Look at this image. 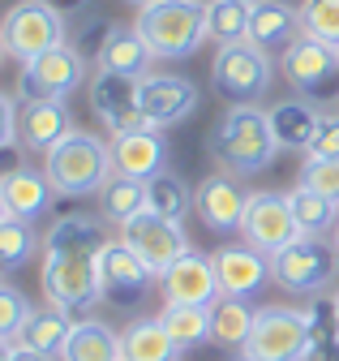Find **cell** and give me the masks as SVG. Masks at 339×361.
Masks as SVG:
<instances>
[{"instance_id":"1","label":"cell","mask_w":339,"mask_h":361,"mask_svg":"<svg viewBox=\"0 0 339 361\" xmlns=\"http://www.w3.org/2000/svg\"><path fill=\"white\" fill-rule=\"evenodd\" d=\"M206 151L210 159H215L224 172L232 176H253V172H262L275 164L279 155V142H275V133H271V116L262 108H253V104H232L215 129H210V138H206Z\"/></svg>"},{"instance_id":"2","label":"cell","mask_w":339,"mask_h":361,"mask_svg":"<svg viewBox=\"0 0 339 361\" xmlns=\"http://www.w3.org/2000/svg\"><path fill=\"white\" fill-rule=\"evenodd\" d=\"M44 172L52 176L60 198H91L116 172L112 168V142H103L99 133H87V129H69L44 155Z\"/></svg>"},{"instance_id":"3","label":"cell","mask_w":339,"mask_h":361,"mask_svg":"<svg viewBox=\"0 0 339 361\" xmlns=\"http://www.w3.org/2000/svg\"><path fill=\"white\" fill-rule=\"evenodd\" d=\"M146 39L155 61H185L193 56L206 35V0H155L134 22Z\"/></svg>"},{"instance_id":"4","label":"cell","mask_w":339,"mask_h":361,"mask_svg":"<svg viewBox=\"0 0 339 361\" xmlns=\"http://www.w3.org/2000/svg\"><path fill=\"white\" fill-rule=\"evenodd\" d=\"M279 73L296 90V99H309L322 112H331L339 104V48H331V43L301 35L279 56Z\"/></svg>"},{"instance_id":"5","label":"cell","mask_w":339,"mask_h":361,"mask_svg":"<svg viewBox=\"0 0 339 361\" xmlns=\"http://www.w3.org/2000/svg\"><path fill=\"white\" fill-rule=\"evenodd\" d=\"M39 276H44L48 301L60 305L65 314H91L103 301L95 250H44Z\"/></svg>"},{"instance_id":"6","label":"cell","mask_w":339,"mask_h":361,"mask_svg":"<svg viewBox=\"0 0 339 361\" xmlns=\"http://www.w3.org/2000/svg\"><path fill=\"white\" fill-rule=\"evenodd\" d=\"M210 82H215V90L228 104H258V99L271 95L275 61L253 39L224 43V48L215 52V65H210Z\"/></svg>"},{"instance_id":"7","label":"cell","mask_w":339,"mask_h":361,"mask_svg":"<svg viewBox=\"0 0 339 361\" xmlns=\"http://www.w3.org/2000/svg\"><path fill=\"white\" fill-rule=\"evenodd\" d=\"M339 276V254L322 237H296L279 254H271V280L296 297H318Z\"/></svg>"},{"instance_id":"8","label":"cell","mask_w":339,"mask_h":361,"mask_svg":"<svg viewBox=\"0 0 339 361\" xmlns=\"http://www.w3.org/2000/svg\"><path fill=\"white\" fill-rule=\"evenodd\" d=\"M0 39H5V52L26 65L34 56L60 48V43H69V26H65V13L48 5V0H22L0 22Z\"/></svg>"},{"instance_id":"9","label":"cell","mask_w":339,"mask_h":361,"mask_svg":"<svg viewBox=\"0 0 339 361\" xmlns=\"http://www.w3.org/2000/svg\"><path fill=\"white\" fill-rule=\"evenodd\" d=\"M91 65L82 56L77 43H60V48L44 52L22 65L18 73V104H34V99H69L73 90L87 82Z\"/></svg>"},{"instance_id":"10","label":"cell","mask_w":339,"mask_h":361,"mask_svg":"<svg viewBox=\"0 0 339 361\" xmlns=\"http://www.w3.org/2000/svg\"><path fill=\"white\" fill-rule=\"evenodd\" d=\"M314 340V319L309 310H292V305H267L258 310V323L245 344V353L262 357V361H305Z\"/></svg>"},{"instance_id":"11","label":"cell","mask_w":339,"mask_h":361,"mask_svg":"<svg viewBox=\"0 0 339 361\" xmlns=\"http://www.w3.org/2000/svg\"><path fill=\"white\" fill-rule=\"evenodd\" d=\"M120 241L129 245L155 276H163L172 262H181L189 254V237L181 228V219H163L155 211H138L134 219L120 224Z\"/></svg>"},{"instance_id":"12","label":"cell","mask_w":339,"mask_h":361,"mask_svg":"<svg viewBox=\"0 0 339 361\" xmlns=\"http://www.w3.org/2000/svg\"><path fill=\"white\" fill-rule=\"evenodd\" d=\"M95 267H99V288H103V301H108V305L134 310V305L146 301L155 271H151L129 245H124V241H108V245L95 254Z\"/></svg>"},{"instance_id":"13","label":"cell","mask_w":339,"mask_h":361,"mask_svg":"<svg viewBox=\"0 0 339 361\" xmlns=\"http://www.w3.org/2000/svg\"><path fill=\"white\" fill-rule=\"evenodd\" d=\"M241 237H245L253 250H262V254H279L283 245H292L296 237H301V228H296V215H292V207H288V194H275V190L249 194Z\"/></svg>"},{"instance_id":"14","label":"cell","mask_w":339,"mask_h":361,"mask_svg":"<svg viewBox=\"0 0 339 361\" xmlns=\"http://www.w3.org/2000/svg\"><path fill=\"white\" fill-rule=\"evenodd\" d=\"M91 108L112 133L142 129L146 125V116H142V78L95 69L91 73Z\"/></svg>"},{"instance_id":"15","label":"cell","mask_w":339,"mask_h":361,"mask_svg":"<svg viewBox=\"0 0 339 361\" xmlns=\"http://www.w3.org/2000/svg\"><path fill=\"white\" fill-rule=\"evenodd\" d=\"M245 207H249V194H245V185H241L232 172L202 176V185L193 190V211H198V219L206 224V233H215V237L241 233Z\"/></svg>"},{"instance_id":"16","label":"cell","mask_w":339,"mask_h":361,"mask_svg":"<svg viewBox=\"0 0 339 361\" xmlns=\"http://www.w3.org/2000/svg\"><path fill=\"white\" fill-rule=\"evenodd\" d=\"M198 104H202V90L181 73H146L142 78V116L155 129H172V125L189 121Z\"/></svg>"},{"instance_id":"17","label":"cell","mask_w":339,"mask_h":361,"mask_svg":"<svg viewBox=\"0 0 339 361\" xmlns=\"http://www.w3.org/2000/svg\"><path fill=\"white\" fill-rule=\"evenodd\" d=\"M159 288H163V301L167 305H215L224 297L215 258H206L198 250H189L181 262L167 267L163 276H159Z\"/></svg>"},{"instance_id":"18","label":"cell","mask_w":339,"mask_h":361,"mask_svg":"<svg viewBox=\"0 0 339 361\" xmlns=\"http://www.w3.org/2000/svg\"><path fill=\"white\" fill-rule=\"evenodd\" d=\"M112 168L120 176H138V180H151L155 172H163L167 168V138H163V129L142 125V129L112 133Z\"/></svg>"},{"instance_id":"19","label":"cell","mask_w":339,"mask_h":361,"mask_svg":"<svg viewBox=\"0 0 339 361\" xmlns=\"http://www.w3.org/2000/svg\"><path fill=\"white\" fill-rule=\"evenodd\" d=\"M0 194L9 202V215H22L30 224H39L52 211L56 185L44 168H30V164H13L9 172H0Z\"/></svg>"},{"instance_id":"20","label":"cell","mask_w":339,"mask_h":361,"mask_svg":"<svg viewBox=\"0 0 339 361\" xmlns=\"http://www.w3.org/2000/svg\"><path fill=\"white\" fill-rule=\"evenodd\" d=\"M215 271H219V288L224 297H253L262 284H271V254L245 245H224L215 250Z\"/></svg>"},{"instance_id":"21","label":"cell","mask_w":339,"mask_h":361,"mask_svg":"<svg viewBox=\"0 0 339 361\" xmlns=\"http://www.w3.org/2000/svg\"><path fill=\"white\" fill-rule=\"evenodd\" d=\"M301 5H288V0H253L249 9V39L258 43L262 52L283 56L296 39H301Z\"/></svg>"},{"instance_id":"22","label":"cell","mask_w":339,"mask_h":361,"mask_svg":"<svg viewBox=\"0 0 339 361\" xmlns=\"http://www.w3.org/2000/svg\"><path fill=\"white\" fill-rule=\"evenodd\" d=\"M69 129H73V116L65 99H34V104H22L18 112V138L26 151H39V155H48Z\"/></svg>"},{"instance_id":"23","label":"cell","mask_w":339,"mask_h":361,"mask_svg":"<svg viewBox=\"0 0 339 361\" xmlns=\"http://www.w3.org/2000/svg\"><path fill=\"white\" fill-rule=\"evenodd\" d=\"M151 48L138 26H103L99 35V52H95V69H108V73H129V78H146V65H151Z\"/></svg>"},{"instance_id":"24","label":"cell","mask_w":339,"mask_h":361,"mask_svg":"<svg viewBox=\"0 0 339 361\" xmlns=\"http://www.w3.org/2000/svg\"><path fill=\"white\" fill-rule=\"evenodd\" d=\"M267 116H271V133H275L279 151H305L309 138H314V129H318L322 108H314L309 99H283Z\"/></svg>"},{"instance_id":"25","label":"cell","mask_w":339,"mask_h":361,"mask_svg":"<svg viewBox=\"0 0 339 361\" xmlns=\"http://www.w3.org/2000/svg\"><path fill=\"white\" fill-rule=\"evenodd\" d=\"M177 340L167 336L163 319H134L120 331V361H177Z\"/></svg>"},{"instance_id":"26","label":"cell","mask_w":339,"mask_h":361,"mask_svg":"<svg viewBox=\"0 0 339 361\" xmlns=\"http://www.w3.org/2000/svg\"><path fill=\"white\" fill-rule=\"evenodd\" d=\"M60 361H120V331H112L99 319H82L73 323Z\"/></svg>"},{"instance_id":"27","label":"cell","mask_w":339,"mask_h":361,"mask_svg":"<svg viewBox=\"0 0 339 361\" xmlns=\"http://www.w3.org/2000/svg\"><path fill=\"white\" fill-rule=\"evenodd\" d=\"M69 331H73V314H65L60 305H44V310H34L26 319V327L18 331L13 344L34 348V353H48V357H60Z\"/></svg>"},{"instance_id":"28","label":"cell","mask_w":339,"mask_h":361,"mask_svg":"<svg viewBox=\"0 0 339 361\" xmlns=\"http://www.w3.org/2000/svg\"><path fill=\"white\" fill-rule=\"evenodd\" d=\"M253 323H258V310L245 297H219L210 305V340L224 348H245L253 336Z\"/></svg>"},{"instance_id":"29","label":"cell","mask_w":339,"mask_h":361,"mask_svg":"<svg viewBox=\"0 0 339 361\" xmlns=\"http://www.w3.org/2000/svg\"><path fill=\"white\" fill-rule=\"evenodd\" d=\"M288 207L296 215L301 237H326V233H335V224H339V202H331L326 194H318L309 185L288 190Z\"/></svg>"},{"instance_id":"30","label":"cell","mask_w":339,"mask_h":361,"mask_svg":"<svg viewBox=\"0 0 339 361\" xmlns=\"http://www.w3.org/2000/svg\"><path fill=\"white\" fill-rule=\"evenodd\" d=\"M138 211H146V180L112 172L108 185L99 190V215L108 224H124V219H134Z\"/></svg>"},{"instance_id":"31","label":"cell","mask_w":339,"mask_h":361,"mask_svg":"<svg viewBox=\"0 0 339 361\" xmlns=\"http://www.w3.org/2000/svg\"><path fill=\"white\" fill-rule=\"evenodd\" d=\"M34 254H44L34 224L22 215L0 219V271H22L26 262H34Z\"/></svg>"},{"instance_id":"32","label":"cell","mask_w":339,"mask_h":361,"mask_svg":"<svg viewBox=\"0 0 339 361\" xmlns=\"http://www.w3.org/2000/svg\"><path fill=\"white\" fill-rule=\"evenodd\" d=\"M146 211H155L163 219H185L193 211V190L172 168H163V172H155L146 180Z\"/></svg>"},{"instance_id":"33","label":"cell","mask_w":339,"mask_h":361,"mask_svg":"<svg viewBox=\"0 0 339 361\" xmlns=\"http://www.w3.org/2000/svg\"><path fill=\"white\" fill-rule=\"evenodd\" d=\"M163 327L177 340V348H198L210 340V305H163Z\"/></svg>"},{"instance_id":"34","label":"cell","mask_w":339,"mask_h":361,"mask_svg":"<svg viewBox=\"0 0 339 361\" xmlns=\"http://www.w3.org/2000/svg\"><path fill=\"white\" fill-rule=\"evenodd\" d=\"M249 9H253V0H210L206 5V35L219 48L249 39Z\"/></svg>"},{"instance_id":"35","label":"cell","mask_w":339,"mask_h":361,"mask_svg":"<svg viewBox=\"0 0 339 361\" xmlns=\"http://www.w3.org/2000/svg\"><path fill=\"white\" fill-rule=\"evenodd\" d=\"M309 319H314V340H309L305 361H339V310H335V301H314Z\"/></svg>"},{"instance_id":"36","label":"cell","mask_w":339,"mask_h":361,"mask_svg":"<svg viewBox=\"0 0 339 361\" xmlns=\"http://www.w3.org/2000/svg\"><path fill=\"white\" fill-rule=\"evenodd\" d=\"M301 30L339 48V0H301Z\"/></svg>"},{"instance_id":"37","label":"cell","mask_w":339,"mask_h":361,"mask_svg":"<svg viewBox=\"0 0 339 361\" xmlns=\"http://www.w3.org/2000/svg\"><path fill=\"white\" fill-rule=\"evenodd\" d=\"M30 314H34L30 297L22 288H13V284L0 280V340H18V331L26 327Z\"/></svg>"},{"instance_id":"38","label":"cell","mask_w":339,"mask_h":361,"mask_svg":"<svg viewBox=\"0 0 339 361\" xmlns=\"http://www.w3.org/2000/svg\"><path fill=\"white\" fill-rule=\"evenodd\" d=\"M301 185H309V190L326 194L331 202H339V159H305Z\"/></svg>"},{"instance_id":"39","label":"cell","mask_w":339,"mask_h":361,"mask_svg":"<svg viewBox=\"0 0 339 361\" xmlns=\"http://www.w3.org/2000/svg\"><path fill=\"white\" fill-rule=\"evenodd\" d=\"M305 159H339V112H322L305 147Z\"/></svg>"},{"instance_id":"40","label":"cell","mask_w":339,"mask_h":361,"mask_svg":"<svg viewBox=\"0 0 339 361\" xmlns=\"http://www.w3.org/2000/svg\"><path fill=\"white\" fill-rule=\"evenodd\" d=\"M18 112H22V104L0 90V151L18 147Z\"/></svg>"},{"instance_id":"41","label":"cell","mask_w":339,"mask_h":361,"mask_svg":"<svg viewBox=\"0 0 339 361\" xmlns=\"http://www.w3.org/2000/svg\"><path fill=\"white\" fill-rule=\"evenodd\" d=\"M9 361H56V357H48V353H34V348H22V344H13V357Z\"/></svg>"},{"instance_id":"42","label":"cell","mask_w":339,"mask_h":361,"mask_svg":"<svg viewBox=\"0 0 339 361\" xmlns=\"http://www.w3.org/2000/svg\"><path fill=\"white\" fill-rule=\"evenodd\" d=\"M48 5H56V9L65 13V9H77V5H87V0H48Z\"/></svg>"},{"instance_id":"43","label":"cell","mask_w":339,"mask_h":361,"mask_svg":"<svg viewBox=\"0 0 339 361\" xmlns=\"http://www.w3.org/2000/svg\"><path fill=\"white\" fill-rule=\"evenodd\" d=\"M13 357V340H0V361H9Z\"/></svg>"},{"instance_id":"44","label":"cell","mask_w":339,"mask_h":361,"mask_svg":"<svg viewBox=\"0 0 339 361\" xmlns=\"http://www.w3.org/2000/svg\"><path fill=\"white\" fill-rule=\"evenodd\" d=\"M232 361H262V357H253V353H245V348H236V357Z\"/></svg>"},{"instance_id":"45","label":"cell","mask_w":339,"mask_h":361,"mask_svg":"<svg viewBox=\"0 0 339 361\" xmlns=\"http://www.w3.org/2000/svg\"><path fill=\"white\" fill-rule=\"evenodd\" d=\"M0 219H9V202H5V194H0Z\"/></svg>"},{"instance_id":"46","label":"cell","mask_w":339,"mask_h":361,"mask_svg":"<svg viewBox=\"0 0 339 361\" xmlns=\"http://www.w3.org/2000/svg\"><path fill=\"white\" fill-rule=\"evenodd\" d=\"M331 245H335V254H339V224H335V233H331Z\"/></svg>"},{"instance_id":"47","label":"cell","mask_w":339,"mask_h":361,"mask_svg":"<svg viewBox=\"0 0 339 361\" xmlns=\"http://www.w3.org/2000/svg\"><path fill=\"white\" fill-rule=\"evenodd\" d=\"M129 5H138V9H146V5H155V0H129Z\"/></svg>"},{"instance_id":"48","label":"cell","mask_w":339,"mask_h":361,"mask_svg":"<svg viewBox=\"0 0 339 361\" xmlns=\"http://www.w3.org/2000/svg\"><path fill=\"white\" fill-rule=\"evenodd\" d=\"M5 56H9V52H5V39H0V61H5Z\"/></svg>"},{"instance_id":"49","label":"cell","mask_w":339,"mask_h":361,"mask_svg":"<svg viewBox=\"0 0 339 361\" xmlns=\"http://www.w3.org/2000/svg\"><path fill=\"white\" fill-rule=\"evenodd\" d=\"M331 301H335V310H339V288H335V297H331Z\"/></svg>"}]
</instances>
